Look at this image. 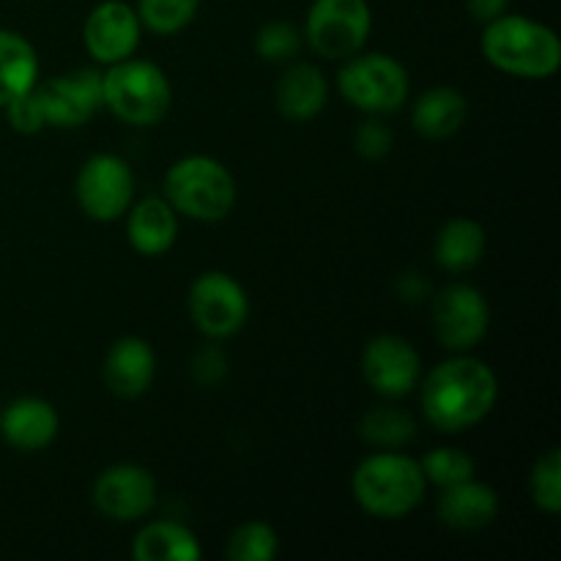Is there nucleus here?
I'll return each mask as SVG.
<instances>
[{
	"label": "nucleus",
	"instance_id": "obj_7",
	"mask_svg": "<svg viewBox=\"0 0 561 561\" xmlns=\"http://www.w3.org/2000/svg\"><path fill=\"white\" fill-rule=\"evenodd\" d=\"M373 11L367 0H316L307 11V44L321 58L343 60L370 38Z\"/></svg>",
	"mask_w": 561,
	"mask_h": 561
},
{
	"label": "nucleus",
	"instance_id": "obj_21",
	"mask_svg": "<svg viewBox=\"0 0 561 561\" xmlns=\"http://www.w3.org/2000/svg\"><path fill=\"white\" fill-rule=\"evenodd\" d=\"M38 80V55L22 33L0 27V110L31 91Z\"/></svg>",
	"mask_w": 561,
	"mask_h": 561
},
{
	"label": "nucleus",
	"instance_id": "obj_3",
	"mask_svg": "<svg viewBox=\"0 0 561 561\" xmlns=\"http://www.w3.org/2000/svg\"><path fill=\"white\" fill-rule=\"evenodd\" d=\"M351 491L365 513L394 520L420 507L427 480L420 460L400 453H376L356 466Z\"/></svg>",
	"mask_w": 561,
	"mask_h": 561
},
{
	"label": "nucleus",
	"instance_id": "obj_19",
	"mask_svg": "<svg viewBox=\"0 0 561 561\" xmlns=\"http://www.w3.org/2000/svg\"><path fill=\"white\" fill-rule=\"evenodd\" d=\"M126 233H129V244L135 247L140 255H164V252L173 250L175 236H179L175 208L170 206L164 197H146V201H140L131 208L129 222H126Z\"/></svg>",
	"mask_w": 561,
	"mask_h": 561
},
{
	"label": "nucleus",
	"instance_id": "obj_18",
	"mask_svg": "<svg viewBox=\"0 0 561 561\" xmlns=\"http://www.w3.org/2000/svg\"><path fill=\"white\" fill-rule=\"evenodd\" d=\"M274 96H277V107L285 118L296 121V124H305V121H312L327 107V77H323V71L318 66L301 64L299 60V64H290L279 75Z\"/></svg>",
	"mask_w": 561,
	"mask_h": 561
},
{
	"label": "nucleus",
	"instance_id": "obj_11",
	"mask_svg": "<svg viewBox=\"0 0 561 561\" xmlns=\"http://www.w3.org/2000/svg\"><path fill=\"white\" fill-rule=\"evenodd\" d=\"M44 110V121L55 129H77L88 124L102 99V75L96 69H75L33 88Z\"/></svg>",
	"mask_w": 561,
	"mask_h": 561
},
{
	"label": "nucleus",
	"instance_id": "obj_2",
	"mask_svg": "<svg viewBox=\"0 0 561 561\" xmlns=\"http://www.w3.org/2000/svg\"><path fill=\"white\" fill-rule=\"evenodd\" d=\"M482 55L499 71L524 80H546L561 66L557 31L524 14H502L488 22Z\"/></svg>",
	"mask_w": 561,
	"mask_h": 561
},
{
	"label": "nucleus",
	"instance_id": "obj_26",
	"mask_svg": "<svg viewBox=\"0 0 561 561\" xmlns=\"http://www.w3.org/2000/svg\"><path fill=\"white\" fill-rule=\"evenodd\" d=\"M277 531L263 520H250L230 535L225 557L233 561H272L277 557Z\"/></svg>",
	"mask_w": 561,
	"mask_h": 561
},
{
	"label": "nucleus",
	"instance_id": "obj_1",
	"mask_svg": "<svg viewBox=\"0 0 561 561\" xmlns=\"http://www.w3.org/2000/svg\"><path fill=\"white\" fill-rule=\"evenodd\" d=\"M496 400V373L471 356L442 362L422 383V411L442 433H463L480 425Z\"/></svg>",
	"mask_w": 561,
	"mask_h": 561
},
{
	"label": "nucleus",
	"instance_id": "obj_10",
	"mask_svg": "<svg viewBox=\"0 0 561 561\" xmlns=\"http://www.w3.org/2000/svg\"><path fill=\"white\" fill-rule=\"evenodd\" d=\"M491 327V307L471 285H449L433 299V334L449 351H469Z\"/></svg>",
	"mask_w": 561,
	"mask_h": 561
},
{
	"label": "nucleus",
	"instance_id": "obj_5",
	"mask_svg": "<svg viewBox=\"0 0 561 561\" xmlns=\"http://www.w3.org/2000/svg\"><path fill=\"white\" fill-rule=\"evenodd\" d=\"M164 201L197 222H219L236 206V179L217 159L192 153L164 175Z\"/></svg>",
	"mask_w": 561,
	"mask_h": 561
},
{
	"label": "nucleus",
	"instance_id": "obj_28",
	"mask_svg": "<svg viewBox=\"0 0 561 561\" xmlns=\"http://www.w3.org/2000/svg\"><path fill=\"white\" fill-rule=\"evenodd\" d=\"M422 474H425L427 482H433L436 488H453L458 482H466L474 477V460L463 453V449H453V447H442L433 449L431 455L420 460Z\"/></svg>",
	"mask_w": 561,
	"mask_h": 561
},
{
	"label": "nucleus",
	"instance_id": "obj_16",
	"mask_svg": "<svg viewBox=\"0 0 561 561\" xmlns=\"http://www.w3.org/2000/svg\"><path fill=\"white\" fill-rule=\"evenodd\" d=\"M58 411L42 398H20L0 414V436L20 453H38L58 436Z\"/></svg>",
	"mask_w": 561,
	"mask_h": 561
},
{
	"label": "nucleus",
	"instance_id": "obj_17",
	"mask_svg": "<svg viewBox=\"0 0 561 561\" xmlns=\"http://www.w3.org/2000/svg\"><path fill=\"white\" fill-rule=\"evenodd\" d=\"M438 520L455 531H480L491 526L499 515V496L491 485L477 482L474 477L444 488L436 504Z\"/></svg>",
	"mask_w": 561,
	"mask_h": 561
},
{
	"label": "nucleus",
	"instance_id": "obj_24",
	"mask_svg": "<svg viewBox=\"0 0 561 561\" xmlns=\"http://www.w3.org/2000/svg\"><path fill=\"white\" fill-rule=\"evenodd\" d=\"M359 433L367 444H373V447L398 449L414 438L416 425L405 411L378 405V409L367 411L365 420H362L359 425Z\"/></svg>",
	"mask_w": 561,
	"mask_h": 561
},
{
	"label": "nucleus",
	"instance_id": "obj_12",
	"mask_svg": "<svg viewBox=\"0 0 561 561\" xmlns=\"http://www.w3.org/2000/svg\"><path fill=\"white\" fill-rule=\"evenodd\" d=\"M91 496L110 520H140L157 504V482L142 466L118 463L96 477Z\"/></svg>",
	"mask_w": 561,
	"mask_h": 561
},
{
	"label": "nucleus",
	"instance_id": "obj_14",
	"mask_svg": "<svg viewBox=\"0 0 561 561\" xmlns=\"http://www.w3.org/2000/svg\"><path fill=\"white\" fill-rule=\"evenodd\" d=\"M142 22L137 11L124 0H104L93 5L88 14L85 27H82V42H85L88 55L96 64H118V60L131 58L140 44Z\"/></svg>",
	"mask_w": 561,
	"mask_h": 561
},
{
	"label": "nucleus",
	"instance_id": "obj_22",
	"mask_svg": "<svg viewBox=\"0 0 561 561\" xmlns=\"http://www.w3.org/2000/svg\"><path fill=\"white\" fill-rule=\"evenodd\" d=\"M131 557L137 561H197L203 551L197 537L186 526L175 520H153L137 531Z\"/></svg>",
	"mask_w": 561,
	"mask_h": 561
},
{
	"label": "nucleus",
	"instance_id": "obj_27",
	"mask_svg": "<svg viewBox=\"0 0 561 561\" xmlns=\"http://www.w3.org/2000/svg\"><path fill=\"white\" fill-rule=\"evenodd\" d=\"M531 502L548 515H559L561 510V453L557 447L546 449L535 460L529 474Z\"/></svg>",
	"mask_w": 561,
	"mask_h": 561
},
{
	"label": "nucleus",
	"instance_id": "obj_20",
	"mask_svg": "<svg viewBox=\"0 0 561 561\" xmlns=\"http://www.w3.org/2000/svg\"><path fill=\"white\" fill-rule=\"evenodd\" d=\"M466 118H469V102H466L458 88L449 85L425 91L416 99L414 110H411L414 129L425 140H447V137L458 135L463 129Z\"/></svg>",
	"mask_w": 561,
	"mask_h": 561
},
{
	"label": "nucleus",
	"instance_id": "obj_8",
	"mask_svg": "<svg viewBox=\"0 0 561 561\" xmlns=\"http://www.w3.org/2000/svg\"><path fill=\"white\" fill-rule=\"evenodd\" d=\"M190 316L208 340H225L247 323L250 301L230 274L203 272L190 288Z\"/></svg>",
	"mask_w": 561,
	"mask_h": 561
},
{
	"label": "nucleus",
	"instance_id": "obj_6",
	"mask_svg": "<svg viewBox=\"0 0 561 561\" xmlns=\"http://www.w3.org/2000/svg\"><path fill=\"white\" fill-rule=\"evenodd\" d=\"M337 85L345 102H351L362 113H398L409 99V71L392 55L356 53L345 58Z\"/></svg>",
	"mask_w": 561,
	"mask_h": 561
},
{
	"label": "nucleus",
	"instance_id": "obj_30",
	"mask_svg": "<svg viewBox=\"0 0 561 561\" xmlns=\"http://www.w3.org/2000/svg\"><path fill=\"white\" fill-rule=\"evenodd\" d=\"M33 88L3 107L11 129L20 131V135H36V131H42L44 126H47V121H44V110H42V104H38V96Z\"/></svg>",
	"mask_w": 561,
	"mask_h": 561
},
{
	"label": "nucleus",
	"instance_id": "obj_32",
	"mask_svg": "<svg viewBox=\"0 0 561 561\" xmlns=\"http://www.w3.org/2000/svg\"><path fill=\"white\" fill-rule=\"evenodd\" d=\"M356 153L365 159H381L392 151V131L381 121H367L354 135Z\"/></svg>",
	"mask_w": 561,
	"mask_h": 561
},
{
	"label": "nucleus",
	"instance_id": "obj_9",
	"mask_svg": "<svg viewBox=\"0 0 561 561\" xmlns=\"http://www.w3.org/2000/svg\"><path fill=\"white\" fill-rule=\"evenodd\" d=\"M77 203L96 222H113L129 211L135 195L131 168L115 153H96L77 173Z\"/></svg>",
	"mask_w": 561,
	"mask_h": 561
},
{
	"label": "nucleus",
	"instance_id": "obj_29",
	"mask_svg": "<svg viewBox=\"0 0 561 561\" xmlns=\"http://www.w3.org/2000/svg\"><path fill=\"white\" fill-rule=\"evenodd\" d=\"M255 49L268 64H288L301 49V33L290 22L274 20L261 27L255 38Z\"/></svg>",
	"mask_w": 561,
	"mask_h": 561
},
{
	"label": "nucleus",
	"instance_id": "obj_34",
	"mask_svg": "<svg viewBox=\"0 0 561 561\" xmlns=\"http://www.w3.org/2000/svg\"><path fill=\"white\" fill-rule=\"evenodd\" d=\"M400 288H405L403 296H409L405 301H416L422 299V294H425V283H422L420 274H405V277L400 279Z\"/></svg>",
	"mask_w": 561,
	"mask_h": 561
},
{
	"label": "nucleus",
	"instance_id": "obj_23",
	"mask_svg": "<svg viewBox=\"0 0 561 561\" xmlns=\"http://www.w3.org/2000/svg\"><path fill=\"white\" fill-rule=\"evenodd\" d=\"M436 263L444 272H471L485 255V230L474 219H449L436 236Z\"/></svg>",
	"mask_w": 561,
	"mask_h": 561
},
{
	"label": "nucleus",
	"instance_id": "obj_31",
	"mask_svg": "<svg viewBox=\"0 0 561 561\" xmlns=\"http://www.w3.org/2000/svg\"><path fill=\"white\" fill-rule=\"evenodd\" d=\"M225 376H228V359H225L222 348L211 343L203 345L192 359V378L201 387H217Z\"/></svg>",
	"mask_w": 561,
	"mask_h": 561
},
{
	"label": "nucleus",
	"instance_id": "obj_25",
	"mask_svg": "<svg viewBox=\"0 0 561 561\" xmlns=\"http://www.w3.org/2000/svg\"><path fill=\"white\" fill-rule=\"evenodd\" d=\"M201 0H137V16L142 27L157 36H173L181 33L197 16Z\"/></svg>",
	"mask_w": 561,
	"mask_h": 561
},
{
	"label": "nucleus",
	"instance_id": "obj_33",
	"mask_svg": "<svg viewBox=\"0 0 561 561\" xmlns=\"http://www.w3.org/2000/svg\"><path fill=\"white\" fill-rule=\"evenodd\" d=\"M507 5L510 0H466V9H469V14L474 16V20L480 22H491L496 20V16L507 14Z\"/></svg>",
	"mask_w": 561,
	"mask_h": 561
},
{
	"label": "nucleus",
	"instance_id": "obj_13",
	"mask_svg": "<svg viewBox=\"0 0 561 561\" xmlns=\"http://www.w3.org/2000/svg\"><path fill=\"white\" fill-rule=\"evenodd\" d=\"M362 376L381 398H405L420 381V354L400 334H378L362 354Z\"/></svg>",
	"mask_w": 561,
	"mask_h": 561
},
{
	"label": "nucleus",
	"instance_id": "obj_4",
	"mask_svg": "<svg viewBox=\"0 0 561 561\" xmlns=\"http://www.w3.org/2000/svg\"><path fill=\"white\" fill-rule=\"evenodd\" d=\"M104 107L129 126H157L173 104L168 75L151 60L124 58L102 75Z\"/></svg>",
	"mask_w": 561,
	"mask_h": 561
},
{
	"label": "nucleus",
	"instance_id": "obj_15",
	"mask_svg": "<svg viewBox=\"0 0 561 561\" xmlns=\"http://www.w3.org/2000/svg\"><path fill=\"white\" fill-rule=\"evenodd\" d=\"M153 373H157V356H153L151 345L142 337H131V334L115 340L102 367L107 389L115 398L124 400L146 394L153 383Z\"/></svg>",
	"mask_w": 561,
	"mask_h": 561
}]
</instances>
